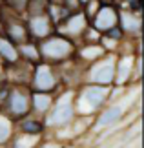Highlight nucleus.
<instances>
[{
    "mask_svg": "<svg viewBox=\"0 0 144 148\" xmlns=\"http://www.w3.org/2000/svg\"><path fill=\"white\" fill-rule=\"evenodd\" d=\"M37 84H38L40 90H49L51 86H53V79L49 77L48 71H46V73L38 71V73H37Z\"/></svg>",
    "mask_w": 144,
    "mask_h": 148,
    "instance_id": "f257e3e1",
    "label": "nucleus"
},
{
    "mask_svg": "<svg viewBox=\"0 0 144 148\" xmlns=\"http://www.w3.org/2000/svg\"><path fill=\"white\" fill-rule=\"evenodd\" d=\"M119 115H120V110H119V108H111V110H108L104 115L100 117V124H102V126H106V124H111V123L117 121Z\"/></svg>",
    "mask_w": 144,
    "mask_h": 148,
    "instance_id": "f03ea898",
    "label": "nucleus"
},
{
    "mask_svg": "<svg viewBox=\"0 0 144 148\" xmlns=\"http://www.w3.org/2000/svg\"><path fill=\"white\" fill-rule=\"evenodd\" d=\"M0 53H2L5 59H9V60H15L16 59L15 46H11V44L5 42V40H0Z\"/></svg>",
    "mask_w": 144,
    "mask_h": 148,
    "instance_id": "7ed1b4c3",
    "label": "nucleus"
},
{
    "mask_svg": "<svg viewBox=\"0 0 144 148\" xmlns=\"http://www.w3.org/2000/svg\"><path fill=\"white\" fill-rule=\"evenodd\" d=\"M31 29L37 33V35H42L48 29V22L44 20V16H38V18H33L31 20Z\"/></svg>",
    "mask_w": 144,
    "mask_h": 148,
    "instance_id": "20e7f679",
    "label": "nucleus"
},
{
    "mask_svg": "<svg viewBox=\"0 0 144 148\" xmlns=\"http://www.w3.org/2000/svg\"><path fill=\"white\" fill-rule=\"evenodd\" d=\"M70 117H71V106H70V104H66V106H60L59 110L55 112V115H53L55 123L66 121V119H70Z\"/></svg>",
    "mask_w": 144,
    "mask_h": 148,
    "instance_id": "39448f33",
    "label": "nucleus"
},
{
    "mask_svg": "<svg viewBox=\"0 0 144 148\" xmlns=\"http://www.w3.org/2000/svg\"><path fill=\"white\" fill-rule=\"evenodd\" d=\"M102 97H104V90H102V88H89L88 90V99L91 102H95V104L100 102Z\"/></svg>",
    "mask_w": 144,
    "mask_h": 148,
    "instance_id": "423d86ee",
    "label": "nucleus"
},
{
    "mask_svg": "<svg viewBox=\"0 0 144 148\" xmlns=\"http://www.w3.org/2000/svg\"><path fill=\"white\" fill-rule=\"evenodd\" d=\"M22 128H24L26 132H29V134H38L40 130H42V126H40L38 123H35V121H24L22 123Z\"/></svg>",
    "mask_w": 144,
    "mask_h": 148,
    "instance_id": "0eeeda50",
    "label": "nucleus"
}]
</instances>
